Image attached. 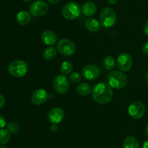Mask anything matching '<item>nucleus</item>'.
Here are the masks:
<instances>
[{
    "mask_svg": "<svg viewBox=\"0 0 148 148\" xmlns=\"http://www.w3.org/2000/svg\"><path fill=\"white\" fill-rule=\"evenodd\" d=\"M92 97L99 104H107L111 101L114 96L113 90L109 84L101 82L95 84L92 89Z\"/></svg>",
    "mask_w": 148,
    "mask_h": 148,
    "instance_id": "f257e3e1",
    "label": "nucleus"
},
{
    "mask_svg": "<svg viewBox=\"0 0 148 148\" xmlns=\"http://www.w3.org/2000/svg\"><path fill=\"white\" fill-rule=\"evenodd\" d=\"M108 81L112 88L120 89L127 86V77L122 71H114L108 74Z\"/></svg>",
    "mask_w": 148,
    "mask_h": 148,
    "instance_id": "f03ea898",
    "label": "nucleus"
},
{
    "mask_svg": "<svg viewBox=\"0 0 148 148\" xmlns=\"http://www.w3.org/2000/svg\"><path fill=\"white\" fill-rule=\"evenodd\" d=\"M100 23L101 26L105 28L113 27L116 23L115 11L111 7H105L103 9L100 15Z\"/></svg>",
    "mask_w": 148,
    "mask_h": 148,
    "instance_id": "7ed1b4c3",
    "label": "nucleus"
},
{
    "mask_svg": "<svg viewBox=\"0 0 148 148\" xmlns=\"http://www.w3.org/2000/svg\"><path fill=\"white\" fill-rule=\"evenodd\" d=\"M82 12L80 7L75 1L68 2L62 9V15L68 20H73L77 18Z\"/></svg>",
    "mask_w": 148,
    "mask_h": 148,
    "instance_id": "20e7f679",
    "label": "nucleus"
},
{
    "mask_svg": "<svg viewBox=\"0 0 148 148\" xmlns=\"http://www.w3.org/2000/svg\"><path fill=\"white\" fill-rule=\"evenodd\" d=\"M8 71L12 76L15 78H22L27 73V63L23 60L12 61L9 65Z\"/></svg>",
    "mask_w": 148,
    "mask_h": 148,
    "instance_id": "39448f33",
    "label": "nucleus"
},
{
    "mask_svg": "<svg viewBox=\"0 0 148 148\" xmlns=\"http://www.w3.org/2000/svg\"><path fill=\"white\" fill-rule=\"evenodd\" d=\"M57 50L59 53L64 56H72L76 50L75 44L73 41L67 39H62L57 42Z\"/></svg>",
    "mask_w": 148,
    "mask_h": 148,
    "instance_id": "423d86ee",
    "label": "nucleus"
},
{
    "mask_svg": "<svg viewBox=\"0 0 148 148\" xmlns=\"http://www.w3.org/2000/svg\"><path fill=\"white\" fill-rule=\"evenodd\" d=\"M49 11V6L45 1L38 0L30 6V13L35 17H43Z\"/></svg>",
    "mask_w": 148,
    "mask_h": 148,
    "instance_id": "0eeeda50",
    "label": "nucleus"
},
{
    "mask_svg": "<svg viewBox=\"0 0 148 148\" xmlns=\"http://www.w3.org/2000/svg\"><path fill=\"white\" fill-rule=\"evenodd\" d=\"M53 88L55 91L60 94H64L68 91L69 84L66 75H59L54 78L53 82Z\"/></svg>",
    "mask_w": 148,
    "mask_h": 148,
    "instance_id": "6e6552de",
    "label": "nucleus"
},
{
    "mask_svg": "<svg viewBox=\"0 0 148 148\" xmlns=\"http://www.w3.org/2000/svg\"><path fill=\"white\" fill-rule=\"evenodd\" d=\"M128 111L132 118L140 119L143 118L145 113V107L142 102L134 101L130 104Z\"/></svg>",
    "mask_w": 148,
    "mask_h": 148,
    "instance_id": "1a4fd4ad",
    "label": "nucleus"
},
{
    "mask_svg": "<svg viewBox=\"0 0 148 148\" xmlns=\"http://www.w3.org/2000/svg\"><path fill=\"white\" fill-rule=\"evenodd\" d=\"M117 66L122 72H127L132 66V58L128 53H122L117 58Z\"/></svg>",
    "mask_w": 148,
    "mask_h": 148,
    "instance_id": "9d476101",
    "label": "nucleus"
},
{
    "mask_svg": "<svg viewBox=\"0 0 148 148\" xmlns=\"http://www.w3.org/2000/svg\"><path fill=\"white\" fill-rule=\"evenodd\" d=\"M82 74L86 79L90 80H95L100 75V70L96 65H87L82 68Z\"/></svg>",
    "mask_w": 148,
    "mask_h": 148,
    "instance_id": "9b49d317",
    "label": "nucleus"
},
{
    "mask_svg": "<svg viewBox=\"0 0 148 148\" xmlns=\"http://www.w3.org/2000/svg\"><path fill=\"white\" fill-rule=\"evenodd\" d=\"M64 118V111L61 107H56L51 109L48 113V118L52 123L58 124L61 123Z\"/></svg>",
    "mask_w": 148,
    "mask_h": 148,
    "instance_id": "f8f14e48",
    "label": "nucleus"
},
{
    "mask_svg": "<svg viewBox=\"0 0 148 148\" xmlns=\"http://www.w3.org/2000/svg\"><path fill=\"white\" fill-rule=\"evenodd\" d=\"M49 98V94L43 89H38L33 93L31 96V101L36 105H40L46 102Z\"/></svg>",
    "mask_w": 148,
    "mask_h": 148,
    "instance_id": "ddd939ff",
    "label": "nucleus"
},
{
    "mask_svg": "<svg viewBox=\"0 0 148 148\" xmlns=\"http://www.w3.org/2000/svg\"><path fill=\"white\" fill-rule=\"evenodd\" d=\"M41 39L43 43L49 46L53 45L57 41V36L56 33L50 30H46L42 33Z\"/></svg>",
    "mask_w": 148,
    "mask_h": 148,
    "instance_id": "4468645a",
    "label": "nucleus"
},
{
    "mask_svg": "<svg viewBox=\"0 0 148 148\" xmlns=\"http://www.w3.org/2000/svg\"><path fill=\"white\" fill-rule=\"evenodd\" d=\"M81 10H82V12L83 13L84 15L87 16V17H90L96 13L97 7L95 3L92 1H87V2L84 3Z\"/></svg>",
    "mask_w": 148,
    "mask_h": 148,
    "instance_id": "2eb2a0df",
    "label": "nucleus"
},
{
    "mask_svg": "<svg viewBox=\"0 0 148 148\" xmlns=\"http://www.w3.org/2000/svg\"><path fill=\"white\" fill-rule=\"evenodd\" d=\"M101 23L98 20H97L96 19L92 18V17L88 18L85 21V27H86V28L90 32H92V33L98 32L101 28Z\"/></svg>",
    "mask_w": 148,
    "mask_h": 148,
    "instance_id": "dca6fc26",
    "label": "nucleus"
},
{
    "mask_svg": "<svg viewBox=\"0 0 148 148\" xmlns=\"http://www.w3.org/2000/svg\"><path fill=\"white\" fill-rule=\"evenodd\" d=\"M30 19H31L30 14L25 10L19 12L17 15V17H16L17 22L21 26H25V25L28 24L30 21Z\"/></svg>",
    "mask_w": 148,
    "mask_h": 148,
    "instance_id": "f3484780",
    "label": "nucleus"
},
{
    "mask_svg": "<svg viewBox=\"0 0 148 148\" xmlns=\"http://www.w3.org/2000/svg\"><path fill=\"white\" fill-rule=\"evenodd\" d=\"M124 148H139V142L134 136H127L123 142Z\"/></svg>",
    "mask_w": 148,
    "mask_h": 148,
    "instance_id": "a211bd4d",
    "label": "nucleus"
},
{
    "mask_svg": "<svg viewBox=\"0 0 148 148\" xmlns=\"http://www.w3.org/2000/svg\"><path fill=\"white\" fill-rule=\"evenodd\" d=\"M76 91L79 95L87 96L91 92V87L88 84L82 83L77 86Z\"/></svg>",
    "mask_w": 148,
    "mask_h": 148,
    "instance_id": "6ab92c4d",
    "label": "nucleus"
},
{
    "mask_svg": "<svg viewBox=\"0 0 148 148\" xmlns=\"http://www.w3.org/2000/svg\"><path fill=\"white\" fill-rule=\"evenodd\" d=\"M73 70V65L69 61H64L62 63L60 67V71L62 75H70Z\"/></svg>",
    "mask_w": 148,
    "mask_h": 148,
    "instance_id": "aec40b11",
    "label": "nucleus"
},
{
    "mask_svg": "<svg viewBox=\"0 0 148 148\" xmlns=\"http://www.w3.org/2000/svg\"><path fill=\"white\" fill-rule=\"evenodd\" d=\"M11 139V132L7 129H2L0 130V143L1 145H6Z\"/></svg>",
    "mask_w": 148,
    "mask_h": 148,
    "instance_id": "412c9836",
    "label": "nucleus"
},
{
    "mask_svg": "<svg viewBox=\"0 0 148 148\" xmlns=\"http://www.w3.org/2000/svg\"><path fill=\"white\" fill-rule=\"evenodd\" d=\"M56 56V49L53 46H49L43 52V57L46 60H52Z\"/></svg>",
    "mask_w": 148,
    "mask_h": 148,
    "instance_id": "4be33fe9",
    "label": "nucleus"
},
{
    "mask_svg": "<svg viewBox=\"0 0 148 148\" xmlns=\"http://www.w3.org/2000/svg\"><path fill=\"white\" fill-rule=\"evenodd\" d=\"M115 59L111 55L105 57V58L103 59V66L108 71H111L114 69L115 67Z\"/></svg>",
    "mask_w": 148,
    "mask_h": 148,
    "instance_id": "5701e85b",
    "label": "nucleus"
},
{
    "mask_svg": "<svg viewBox=\"0 0 148 148\" xmlns=\"http://www.w3.org/2000/svg\"><path fill=\"white\" fill-rule=\"evenodd\" d=\"M7 129H8L12 133H17L20 131V127L17 123L11 121L7 124Z\"/></svg>",
    "mask_w": 148,
    "mask_h": 148,
    "instance_id": "b1692460",
    "label": "nucleus"
},
{
    "mask_svg": "<svg viewBox=\"0 0 148 148\" xmlns=\"http://www.w3.org/2000/svg\"><path fill=\"white\" fill-rule=\"evenodd\" d=\"M82 79V75L78 72H73L69 75V81L73 84L79 82Z\"/></svg>",
    "mask_w": 148,
    "mask_h": 148,
    "instance_id": "393cba45",
    "label": "nucleus"
},
{
    "mask_svg": "<svg viewBox=\"0 0 148 148\" xmlns=\"http://www.w3.org/2000/svg\"><path fill=\"white\" fill-rule=\"evenodd\" d=\"M5 125H6L5 118H4L2 115H0V130L2 129H4V127L5 126Z\"/></svg>",
    "mask_w": 148,
    "mask_h": 148,
    "instance_id": "a878e982",
    "label": "nucleus"
},
{
    "mask_svg": "<svg viewBox=\"0 0 148 148\" xmlns=\"http://www.w3.org/2000/svg\"><path fill=\"white\" fill-rule=\"evenodd\" d=\"M142 51H143V52L145 55H148V41L146 42L145 44H144V45L142 47Z\"/></svg>",
    "mask_w": 148,
    "mask_h": 148,
    "instance_id": "bb28decb",
    "label": "nucleus"
},
{
    "mask_svg": "<svg viewBox=\"0 0 148 148\" xmlns=\"http://www.w3.org/2000/svg\"><path fill=\"white\" fill-rule=\"evenodd\" d=\"M5 104V99L1 94H0V109L2 108Z\"/></svg>",
    "mask_w": 148,
    "mask_h": 148,
    "instance_id": "cd10ccee",
    "label": "nucleus"
},
{
    "mask_svg": "<svg viewBox=\"0 0 148 148\" xmlns=\"http://www.w3.org/2000/svg\"><path fill=\"white\" fill-rule=\"evenodd\" d=\"M50 129H51V131L52 132H56V131H57L58 129H58L57 125L55 124V123H53V124L51 126Z\"/></svg>",
    "mask_w": 148,
    "mask_h": 148,
    "instance_id": "c85d7f7f",
    "label": "nucleus"
},
{
    "mask_svg": "<svg viewBox=\"0 0 148 148\" xmlns=\"http://www.w3.org/2000/svg\"><path fill=\"white\" fill-rule=\"evenodd\" d=\"M144 32L146 35L148 36V20L145 22L144 25Z\"/></svg>",
    "mask_w": 148,
    "mask_h": 148,
    "instance_id": "c756f323",
    "label": "nucleus"
},
{
    "mask_svg": "<svg viewBox=\"0 0 148 148\" xmlns=\"http://www.w3.org/2000/svg\"><path fill=\"white\" fill-rule=\"evenodd\" d=\"M48 1H49L51 4H57V3H59L60 0H48Z\"/></svg>",
    "mask_w": 148,
    "mask_h": 148,
    "instance_id": "7c9ffc66",
    "label": "nucleus"
},
{
    "mask_svg": "<svg viewBox=\"0 0 148 148\" xmlns=\"http://www.w3.org/2000/svg\"><path fill=\"white\" fill-rule=\"evenodd\" d=\"M108 2L111 4H115L117 2V0H108Z\"/></svg>",
    "mask_w": 148,
    "mask_h": 148,
    "instance_id": "2f4dec72",
    "label": "nucleus"
},
{
    "mask_svg": "<svg viewBox=\"0 0 148 148\" xmlns=\"http://www.w3.org/2000/svg\"><path fill=\"white\" fill-rule=\"evenodd\" d=\"M143 148H148V140L145 141L143 144Z\"/></svg>",
    "mask_w": 148,
    "mask_h": 148,
    "instance_id": "473e14b6",
    "label": "nucleus"
},
{
    "mask_svg": "<svg viewBox=\"0 0 148 148\" xmlns=\"http://www.w3.org/2000/svg\"><path fill=\"white\" fill-rule=\"evenodd\" d=\"M145 79H146V81H147L148 84V70L147 71V72H146V74H145Z\"/></svg>",
    "mask_w": 148,
    "mask_h": 148,
    "instance_id": "72a5a7b5",
    "label": "nucleus"
},
{
    "mask_svg": "<svg viewBox=\"0 0 148 148\" xmlns=\"http://www.w3.org/2000/svg\"><path fill=\"white\" fill-rule=\"evenodd\" d=\"M146 134H147L148 136V124H147V127H146Z\"/></svg>",
    "mask_w": 148,
    "mask_h": 148,
    "instance_id": "f704fd0d",
    "label": "nucleus"
},
{
    "mask_svg": "<svg viewBox=\"0 0 148 148\" xmlns=\"http://www.w3.org/2000/svg\"><path fill=\"white\" fill-rule=\"evenodd\" d=\"M23 1H24V2H29V1H30L31 0H23Z\"/></svg>",
    "mask_w": 148,
    "mask_h": 148,
    "instance_id": "c9c22d12",
    "label": "nucleus"
}]
</instances>
